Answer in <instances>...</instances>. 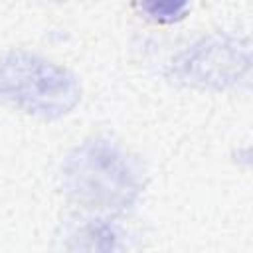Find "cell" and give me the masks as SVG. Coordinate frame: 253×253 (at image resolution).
Here are the masks:
<instances>
[{"instance_id":"3957f363","label":"cell","mask_w":253,"mask_h":253,"mask_svg":"<svg viewBox=\"0 0 253 253\" xmlns=\"http://www.w3.org/2000/svg\"><path fill=\"white\" fill-rule=\"evenodd\" d=\"M69 253H132L125 227L105 217H85L67 227Z\"/></svg>"},{"instance_id":"6da1fadb","label":"cell","mask_w":253,"mask_h":253,"mask_svg":"<svg viewBox=\"0 0 253 253\" xmlns=\"http://www.w3.org/2000/svg\"><path fill=\"white\" fill-rule=\"evenodd\" d=\"M65 192L95 210H125L138 194V178L126 156L109 140H87L63 164Z\"/></svg>"},{"instance_id":"7a4b0ae2","label":"cell","mask_w":253,"mask_h":253,"mask_svg":"<svg viewBox=\"0 0 253 253\" xmlns=\"http://www.w3.org/2000/svg\"><path fill=\"white\" fill-rule=\"evenodd\" d=\"M0 95L30 115L59 119L79 103L81 89L63 65L26 51H10L0 59Z\"/></svg>"},{"instance_id":"277c9868","label":"cell","mask_w":253,"mask_h":253,"mask_svg":"<svg viewBox=\"0 0 253 253\" xmlns=\"http://www.w3.org/2000/svg\"><path fill=\"white\" fill-rule=\"evenodd\" d=\"M144 10H148L152 14V18H156V20L172 22V20L180 18L178 14L186 10V4H150V6H144Z\"/></svg>"}]
</instances>
